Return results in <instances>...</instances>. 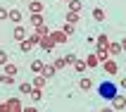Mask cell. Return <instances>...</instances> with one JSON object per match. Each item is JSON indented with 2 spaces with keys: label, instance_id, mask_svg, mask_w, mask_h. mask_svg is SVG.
<instances>
[{
  "label": "cell",
  "instance_id": "38",
  "mask_svg": "<svg viewBox=\"0 0 126 112\" xmlns=\"http://www.w3.org/2000/svg\"><path fill=\"white\" fill-rule=\"evenodd\" d=\"M121 50H124V53H126V36H124V38H121Z\"/></svg>",
  "mask_w": 126,
  "mask_h": 112
},
{
  "label": "cell",
  "instance_id": "9",
  "mask_svg": "<svg viewBox=\"0 0 126 112\" xmlns=\"http://www.w3.org/2000/svg\"><path fill=\"white\" fill-rule=\"evenodd\" d=\"M33 34L38 36V38H48L50 29H48V24H41V26H33Z\"/></svg>",
  "mask_w": 126,
  "mask_h": 112
},
{
  "label": "cell",
  "instance_id": "33",
  "mask_svg": "<svg viewBox=\"0 0 126 112\" xmlns=\"http://www.w3.org/2000/svg\"><path fill=\"white\" fill-rule=\"evenodd\" d=\"M7 14H10V10H5V7H0V21H7Z\"/></svg>",
  "mask_w": 126,
  "mask_h": 112
},
{
  "label": "cell",
  "instance_id": "8",
  "mask_svg": "<svg viewBox=\"0 0 126 112\" xmlns=\"http://www.w3.org/2000/svg\"><path fill=\"white\" fill-rule=\"evenodd\" d=\"M38 45H41V50H45V53H52V50H55V41H52V38H41V43H38Z\"/></svg>",
  "mask_w": 126,
  "mask_h": 112
},
{
  "label": "cell",
  "instance_id": "21",
  "mask_svg": "<svg viewBox=\"0 0 126 112\" xmlns=\"http://www.w3.org/2000/svg\"><path fill=\"white\" fill-rule=\"evenodd\" d=\"M74 69H76V72H86V69H88V64H86L83 57H76V62H74Z\"/></svg>",
  "mask_w": 126,
  "mask_h": 112
},
{
  "label": "cell",
  "instance_id": "13",
  "mask_svg": "<svg viewBox=\"0 0 126 112\" xmlns=\"http://www.w3.org/2000/svg\"><path fill=\"white\" fill-rule=\"evenodd\" d=\"M29 12H31V14L43 12V0H31V2H29Z\"/></svg>",
  "mask_w": 126,
  "mask_h": 112
},
{
  "label": "cell",
  "instance_id": "11",
  "mask_svg": "<svg viewBox=\"0 0 126 112\" xmlns=\"http://www.w3.org/2000/svg\"><path fill=\"white\" fill-rule=\"evenodd\" d=\"M64 19H67V24H74V26H76L79 19H81V12H71V10H69V12L64 14Z\"/></svg>",
  "mask_w": 126,
  "mask_h": 112
},
{
  "label": "cell",
  "instance_id": "27",
  "mask_svg": "<svg viewBox=\"0 0 126 112\" xmlns=\"http://www.w3.org/2000/svg\"><path fill=\"white\" fill-rule=\"evenodd\" d=\"M0 84H7V86H12V84H14V76H7L5 72H2V74H0Z\"/></svg>",
  "mask_w": 126,
  "mask_h": 112
},
{
  "label": "cell",
  "instance_id": "4",
  "mask_svg": "<svg viewBox=\"0 0 126 112\" xmlns=\"http://www.w3.org/2000/svg\"><path fill=\"white\" fill-rule=\"evenodd\" d=\"M95 45H98V50H107V48H110V36H107V34L95 36Z\"/></svg>",
  "mask_w": 126,
  "mask_h": 112
},
{
  "label": "cell",
  "instance_id": "32",
  "mask_svg": "<svg viewBox=\"0 0 126 112\" xmlns=\"http://www.w3.org/2000/svg\"><path fill=\"white\" fill-rule=\"evenodd\" d=\"M7 57H10V55H7L5 50H0V64H2V67L7 64Z\"/></svg>",
  "mask_w": 126,
  "mask_h": 112
},
{
  "label": "cell",
  "instance_id": "16",
  "mask_svg": "<svg viewBox=\"0 0 126 112\" xmlns=\"http://www.w3.org/2000/svg\"><path fill=\"white\" fill-rule=\"evenodd\" d=\"M29 98L33 100V103H41L43 100V88H33V91L29 93Z\"/></svg>",
  "mask_w": 126,
  "mask_h": 112
},
{
  "label": "cell",
  "instance_id": "37",
  "mask_svg": "<svg viewBox=\"0 0 126 112\" xmlns=\"http://www.w3.org/2000/svg\"><path fill=\"white\" fill-rule=\"evenodd\" d=\"M100 112H117V110H114V107H102Z\"/></svg>",
  "mask_w": 126,
  "mask_h": 112
},
{
  "label": "cell",
  "instance_id": "25",
  "mask_svg": "<svg viewBox=\"0 0 126 112\" xmlns=\"http://www.w3.org/2000/svg\"><path fill=\"white\" fill-rule=\"evenodd\" d=\"M31 72H33V74H41L43 72V60H33V62H31Z\"/></svg>",
  "mask_w": 126,
  "mask_h": 112
},
{
  "label": "cell",
  "instance_id": "19",
  "mask_svg": "<svg viewBox=\"0 0 126 112\" xmlns=\"http://www.w3.org/2000/svg\"><path fill=\"white\" fill-rule=\"evenodd\" d=\"M31 24H33V26H41V24H45V17H43L41 12L31 14Z\"/></svg>",
  "mask_w": 126,
  "mask_h": 112
},
{
  "label": "cell",
  "instance_id": "17",
  "mask_svg": "<svg viewBox=\"0 0 126 112\" xmlns=\"http://www.w3.org/2000/svg\"><path fill=\"white\" fill-rule=\"evenodd\" d=\"M105 17H107V14H105L102 7H95V10H93V19H95V21H105Z\"/></svg>",
  "mask_w": 126,
  "mask_h": 112
},
{
  "label": "cell",
  "instance_id": "24",
  "mask_svg": "<svg viewBox=\"0 0 126 112\" xmlns=\"http://www.w3.org/2000/svg\"><path fill=\"white\" fill-rule=\"evenodd\" d=\"M31 48H33V43L29 41V38H24V41H19V50H21V53H29Z\"/></svg>",
  "mask_w": 126,
  "mask_h": 112
},
{
  "label": "cell",
  "instance_id": "35",
  "mask_svg": "<svg viewBox=\"0 0 126 112\" xmlns=\"http://www.w3.org/2000/svg\"><path fill=\"white\" fill-rule=\"evenodd\" d=\"M119 84H121V88L126 91V76H121V79H119Z\"/></svg>",
  "mask_w": 126,
  "mask_h": 112
},
{
  "label": "cell",
  "instance_id": "34",
  "mask_svg": "<svg viewBox=\"0 0 126 112\" xmlns=\"http://www.w3.org/2000/svg\"><path fill=\"white\" fill-rule=\"evenodd\" d=\"M0 112H12V110H10V105H7V103H0Z\"/></svg>",
  "mask_w": 126,
  "mask_h": 112
},
{
  "label": "cell",
  "instance_id": "22",
  "mask_svg": "<svg viewBox=\"0 0 126 112\" xmlns=\"http://www.w3.org/2000/svg\"><path fill=\"white\" fill-rule=\"evenodd\" d=\"M69 10L71 12H81V10H83V2H81V0H69Z\"/></svg>",
  "mask_w": 126,
  "mask_h": 112
},
{
  "label": "cell",
  "instance_id": "36",
  "mask_svg": "<svg viewBox=\"0 0 126 112\" xmlns=\"http://www.w3.org/2000/svg\"><path fill=\"white\" fill-rule=\"evenodd\" d=\"M21 112H38V110H36V107H24Z\"/></svg>",
  "mask_w": 126,
  "mask_h": 112
},
{
  "label": "cell",
  "instance_id": "26",
  "mask_svg": "<svg viewBox=\"0 0 126 112\" xmlns=\"http://www.w3.org/2000/svg\"><path fill=\"white\" fill-rule=\"evenodd\" d=\"M31 91H33V84H29V81H24V84H19V93H24V95H29Z\"/></svg>",
  "mask_w": 126,
  "mask_h": 112
},
{
  "label": "cell",
  "instance_id": "23",
  "mask_svg": "<svg viewBox=\"0 0 126 112\" xmlns=\"http://www.w3.org/2000/svg\"><path fill=\"white\" fill-rule=\"evenodd\" d=\"M17 72H19V69H17V64H12V62L5 64V74H7V76H17Z\"/></svg>",
  "mask_w": 126,
  "mask_h": 112
},
{
  "label": "cell",
  "instance_id": "3",
  "mask_svg": "<svg viewBox=\"0 0 126 112\" xmlns=\"http://www.w3.org/2000/svg\"><path fill=\"white\" fill-rule=\"evenodd\" d=\"M50 38L55 41V45H64V43L69 41V36L64 34L62 29H57V31H50Z\"/></svg>",
  "mask_w": 126,
  "mask_h": 112
},
{
  "label": "cell",
  "instance_id": "20",
  "mask_svg": "<svg viewBox=\"0 0 126 112\" xmlns=\"http://www.w3.org/2000/svg\"><path fill=\"white\" fill-rule=\"evenodd\" d=\"M45 84H48V79L43 76V74H38V76L33 79V88H45Z\"/></svg>",
  "mask_w": 126,
  "mask_h": 112
},
{
  "label": "cell",
  "instance_id": "14",
  "mask_svg": "<svg viewBox=\"0 0 126 112\" xmlns=\"http://www.w3.org/2000/svg\"><path fill=\"white\" fill-rule=\"evenodd\" d=\"M79 88H81V91H91V88H93V81H91V76L79 79Z\"/></svg>",
  "mask_w": 126,
  "mask_h": 112
},
{
  "label": "cell",
  "instance_id": "18",
  "mask_svg": "<svg viewBox=\"0 0 126 112\" xmlns=\"http://www.w3.org/2000/svg\"><path fill=\"white\" fill-rule=\"evenodd\" d=\"M86 64H88V69H91V67H98V64H100L98 53H93V55H88V57H86Z\"/></svg>",
  "mask_w": 126,
  "mask_h": 112
},
{
  "label": "cell",
  "instance_id": "2",
  "mask_svg": "<svg viewBox=\"0 0 126 112\" xmlns=\"http://www.w3.org/2000/svg\"><path fill=\"white\" fill-rule=\"evenodd\" d=\"M102 72H105V74H110V76H114V74L119 72V64H117V60H114V57L105 60V62H102Z\"/></svg>",
  "mask_w": 126,
  "mask_h": 112
},
{
  "label": "cell",
  "instance_id": "31",
  "mask_svg": "<svg viewBox=\"0 0 126 112\" xmlns=\"http://www.w3.org/2000/svg\"><path fill=\"white\" fill-rule=\"evenodd\" d=\"M62 31H64L67 36H71V34H74V24H64V26H62Z\"/></svg>",
  "mask_w": 126,
  "mask_h": 112
},
{
  "label": "cell",
  "instance_id": "10",
  "mask_svg": "<svg viewBox=\"0 0 126 112\" xmlns=\"http://www.w3.org/2000/svg\"><path fill=\"white\" fill-rule=\"evenodd\" d=\"M107 53H110V57H119L121 53H124V50H121V43H110Z\"/></svg>",
  "mask_w": 126,
  "mask_h": 112
},
{
  "label": "cell",
  "instance_id": "15",
  "mask_svg": "<svg viewBox=\"0 0 126 112\" xmlns=\"http://www.w3.org/2000/svg\"><path fill=\"white\" fill-rule=\"evenodd\" d=\"M55 64H43V72H41V74H43V76H45V79H50V76H55Z\"/></svg>",
  "mask_w": 126,
  "mask_h": 112
},
{
  "label": "cell",
  "instance_id": "6",
  "mask_svg": "<svg viewBox=\"0 0 126 112\" xmlns=\"http://www.w3.org/2000/svg\"><path fill=\"white\" fill-rule=\"evenodd\" d=\"M112 107H114L117 112L124 110V107H126V95H119V93H117V95L112 98Z\"/></svg>",
  "mask_w": 126,
  "mask_h": 112
},
{
  "label": "cell",
  "instance_id": "12",
  "mask_svg": "<svg viewBox=\"0 0 126 112\" xmlns=\"http://www.w3.org/2000/svg\"><path fill=\"white\" fill-rule=\"evenodd\" d=\"M7 105H10V110H12V112H21V110H24V105H21L19 98H10V100H7Z\"/></svg>",
  "mask_w": 126,
  "mask_h": 112
},
{
  "label": "cell",
  "instance_id": "28",
  "mask_svg": "<svg viewBox=\"0 0 126 112\" xmlns=\"http://www.w3.org/2000/svg\"><path fill=\"white\" fill-rule=\"evenodd\" d=\"M52 64H55V69H57V72L67 67V62H64V57H57V60H55V62H52Z\"/></svg>",
  "mask_w": 126,
  "mask_h": 112
},
{
  "label": "cell",
  "instance_id": "30",
  "mask_svg": "<svg viewBox=\"0 0 126 112\" xmlns=\"http://www.w3.org/2000/svg\"><path fill=\"white\" fill-rule=\"evenodd\" d=\"M64 62H67V64H74V62H76V55H74V53L64 55Z\"/></svg>",
  "mask_w": 126,
  "mask_h": 112
},
{
  "label": "cell",
  "instance_id": "29",
  "mask_svg": "<svg viewBox=\"0 0 126 112\" xmlns=\"http://www.w3.org/2000/svg\"><path fill=\"white\" fill-rule=\"evenodd\" d=\"M98 60H100V64H102L105 60H110V53H107V50H98Z\"/></svg>",
  "mask_w": 126,
  "mask_h": 112
},
{
  "label": "cell",
  "instance_id": "1",
  "mask_svg": "<svg viewBox=\"0 0 126 112\" xmlns=\"http://www.w3.org/2000/svg\"><path fill=\"white\" fill-rule=\"evenodd\" d=\"M117 93H119V84L112 81V79H105V81L98 86V95H100V98H105V100H112Z\"/></svg>",
  "mask_w": 126,
  "mask_h": 112
},
{
  "label": "cell",
  "instance_id": "5",
  "mask_svg": "<svg viewBox=\"0 0 126 112\" xmlns=\"http://www.w3.org/2000/svg\"><path fill=\"white\" fill-rule=\"evenodd\" d=\"M12 38H14L17 43L24 41V38H29V36H26V29L21 26V24H17V26H14V31H12Z\"/></svg>",
  "mask_w": 126,
  "mask_h": 112
},
{
  "label": "cell",
  "instance_id": "7",
  "mask_svg": "<svg viewBox=\"0 0 126 112\" xmlns=\"http://www.w3.org/2000/svg\"><path fill=\"white\" fill-rule=\"evenodd\" d=\"M7 19L12 21V24H21V19H24V14H21V10H10V14H7Z\"/></svg>",
  "mask_w": 126,
  "mask_h": 112
},
{
  "label": "cell",
  "instance_id": "39",
  "mask_svg": "<svg viewBox=\"0 0 126 112\" xmlns=\"http://www.w3.org/2000/svg\"><path fill=\"white\" fill-rule=\"evenodd\" d=\"M64 2H69V0H64Z\"/></svg>",
  "mask_w": 126,
  "mask_h": 112
}]
</instances>
